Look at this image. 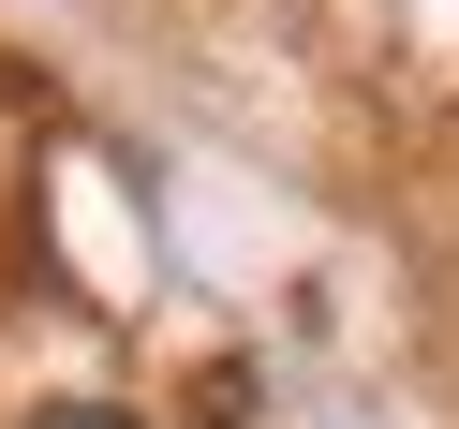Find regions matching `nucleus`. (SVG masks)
Returning <instances> with one entry per match:
<instances>
[{
	"instance_id": "f257e3e1",
	"label": "nucleus",
	"mask_w": 459,
	"mask_h": 429,
	"mask_svg": "<svg viewBox=\"0 0 459 429\" xmlns=\"http://www.w3.org/2000/svg\"><path fill=\"white\" fill-rule=\"evenodd\" d=\"M30 429H134V415H104V399H60V415H30Z\"/></svg>"
}]
</instances>
